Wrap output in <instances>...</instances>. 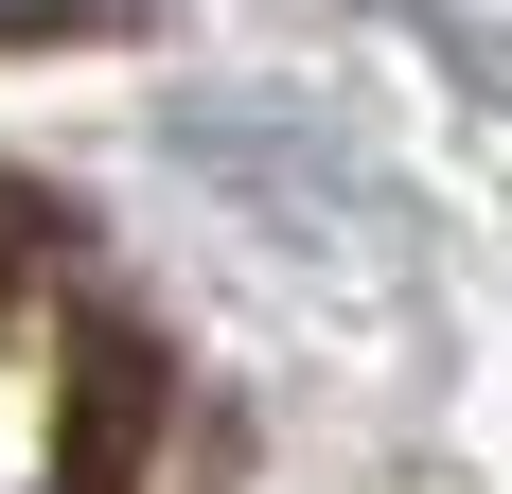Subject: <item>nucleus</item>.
Returning a JSON list of instances; mask_svg holds the SVG:
<instances>
[{
	"instance_id": "obj_1",
	"label": "nucleus",
	"mask_w": 512,
	"mask_h": 494,
	"mask_svg": "<svg viewBox=\"0 0 512 494\" xmlns=\"http://www.w3.org/2000/svg\"><path fill=\"white\" fill-rule=\"evenodd\" d=\"M142 406H159L142 336H89V353H71V442H53V494H124V459H142Z\"/></svg>"
},
{
	"instance_id": "obj_3",
	"label": "nucleus",
	"mask_w": 512,
	"mask_h": 494,
	"mask_svg": "<svg viewBox=\"0 0 512 494\" xmlns=\"http://www.w3.org/2000/svg\"><path fill=\"white\" fill-rule=\"evenodd\" d=\"M71 18H89V0H0V36H71Z\"/></svg>"
},
{
	"instance_id": "obj_2",
	"label": "nucleus",
	"mask_w": 512,
	"mask_h": 494,
	"mask_svg": "<svg viewBox=\"0 0 512 494\" xmlns=\"http://www.w3.org/2000/svg\"><path fill=\"white\" fill-rule=\"evenodd\" d=\"M36 230H53V212L18 195V177H0V283H18V265H36Z\"/></svg>"
}]
</instances>
